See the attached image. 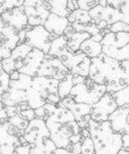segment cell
Returning <instances> with one entry per match:
<instances>
[{
	"mask_svg": "<svg viewBox=\"0 0 129 154\" xmlns=\"http://www.w3.org/2000/svg\"><path fill=\"white\" fill-rule=\"evenodd\" d=\"M10 76H11V80H16V79H18V78H19L20 73L18 72V71H15V72L12 73V74L10 75Z\"/></svg>",
	"mask_w": 129,
	"mask_h": 154,
	"instance_id": "38",
	"label": "cell"
},
{
	"mask_svg": "<svg viewBox=\"0 0 129 154\" xmlns=\"http://www.w3.org/2000/svg\"><path fill=\"white\" fill-rule=\"evenodd\" d=\"M33 77L20 74L19 78L10 82L9 90L2 95V103L5 107L18 106L26 103V93L32 84Z\"/></svg>",
	"mask_w": 129,
	"mask_h": 154,
	"instance_id": "9",
	"label": "cell"
},
{
	"mask_svg": "<svg viewBox=\"0 0 129 154\" xmlns=\"http://www.w3.org/2000/svg\"><path fill=\"white\" fill-rule=\"evenodd\" d=\"M1 17L5 23L15 29L17 32L26 30L28 26V19L23 7H19L4 12L3 14H1Z\"/></svg>",
	"mask_w": 129,
	"mask_h": 154,
	"instance_id": "19",
	"label": "cell"
},
{
	"mask_svg": "<svg viewBox=\"0 0 129 154\" xmlns=\"http://www.w3.org/2000/svg\"><path fill=\"white\" fill-rule=\"evenodd\" d=\"M69 21H68L67 17H61L58 16L56 14H49V16L47 17L46 21L44 22L43 26L51 34H53L54 36L59 37L64 35V32L67 29V26H69Z\"/></svg>",
	"mask_w": 129,
	"mask_h": 154,
	"instance_id": "21",
	"label": "cell"
},
{
	"mask_svg": "<svg viewBox=\"0 0 129 154\" xmlns=\"http://www.w3.org/2000/svg\"><path fill=\"white\" fill-rule=\"evenodd\" d=\"M82 143V149H81V154H95V146L91 140L90 136L82 137L81 139Z\"/></svg>",
	"mask_w": 129,
	"mask_h": 154,
	"instance_id": "32",
	"label": "cell"
},
{
	"mask_svg": "<svg viewBox=\"0 0 129 154\" xmlns=\"http://www.w3.org/2000/svg\"><path fill=\"white\" fill-rule=\"evenodd\" d=\"M31 152V145L25 143V145H20L19 147L16 148L15 154H30Z\"/></svg>",
	"mask_w": 129,
	"mask_h": 154,
	"instance_id": "34",
	"label": "cell"
},
{
	"mask_svg": "<svg viewBox=\"0 0 129 154\" xmlns=\"http://www.w3.org/2000/svg\"><path fill=\"white\" fill-rule=\"evenodd\" d=\"M88 77L113 94L129 86V61H120L102 53L91 59Z\"/></svg>",
	"mask_w": 129,
	"mask_h": 154,
	"instance_id": "2",
	"label": "cell"
},
{
	"mask_svg": "<svg viewBox=\"0 0 129 154\" xmlns=\"http://www.w3.org/2000/svg\"><path fill=\"white\" fill-rule=\"evenodd\" d=\"M33 48L26 43H20L12 51L11 57L1 60L3 70L11 75L15 71H19L23 66V60L25 59L26 55L32 51Z\"/></svg>",
	"mask_w": 129,
	"mask_h": 154,
	"instance_id": "16",
	"label": "cell"
},
{
	"mask_svg": "<svg viewBox=\"0 0 129 154\" xmlns=\"http://www.w3.org/2000/svg\"><path fill=\"white\" fill-rule=\"evenodd\" d=\"M129 114V105H124L119 107L113 113L110 114L108 120L116 132L122 135L129 134V124L127 117Z\"/></svg>",
	"mask_w": 129,
	"mask_h": 154,
	"instance_id": "20",
	"label": "cell"
},
{
	"mask_svg": "<svg viewBox=\"0 0 129 154\" xmlns=\"http://www.w3.org/2000/svg\"><path fill=\"white\" fill-rule=\"evenodd\" d=\"M36 116L44 119L51 140L57 148L69 149L82 139L81 128L74 114L66 108L46 103L35 110Z\"/></svg>",
	"mask_w": 129,
	"mask_h": 154,
	"instance_id": "1",
	"label": "cell"
},
{
	"mask_svg": "<svg viewBox=\"0 0 129 154\" xmlns=\"http://www.w3.org/2000/svg\"><path fill=\"white\" fill-rule=\"evenodd\" d=\"M89 15L92 20V23L97 24L100 21H106L108 26L116 23L118 21H122V13L118 9L107 5V7H101L97 5L95 8L88 11Z\"/></svg>",
	"mask_w": 129,
	"mask_h": 154,
	"instance_id": "17",
	"label": "cell"
},
{
	"mask_svg": "<svg viewBox=\"0 0 129 154\" xmlns=\"http://www.w3.org/2000/svg\"><path fill=\"white\" fill-rule=\"evenodd\" d=\"M69 73V70L62 63L59 58L51 56L49 54H45V57L39 69L37 76L53 78L60 82V80H63Z\"/></svg>",
	"mask_w": 129,
	"mask_h": 154,
	"instance_id": "13",
	"label": "cell"
},
{
	"mask_svg": "<svg viewBox=\"0 0 129 154\" xmlns=\"http://www.w3.org/2000/svg\"><path fill=\"white\" fill-rule=\"evenodd\" d=\"M123 148L129 151V134L123 135Z\"/></svg>",
	"mask_w": 129,
	"mask_h": 154,
	"instance_id": "36",
	"label": "cell"
},
{
	"mask_svg": "<svg viewBox=\"0 0 129 154\" xmlns=\"http://www.w3.org/2000/svg\"><path fill=\"white\" fill-rule=\"evenodd\" d=\"M44 57V52L38 49H32V51L26 55L25 59L23 60V66L18 72L20 74H25L31 77H36Z\"/></svg>",
	"mask_w": 129,
	"mask_h": 154,
	"instance_id": "18",
	"label": "cell"
},
{
	"mask_svg": "<svg viewBox=\"0 0 129 154\" xmlns=\"http://www.w3.org/2000/svg\"><path fill=\"white\" fill-rule=\"evenodd\" d=\"M24 0H0V15L10 10L23 5Z\"/></svg>",
	"mask_w": 129,
	"mask_h": 154,
	"instance_id": "30",
	"label": "cell"
},
{
	"mask_svg": "<svg viewBox=\"0 0 129 154\" xmlns=\"http://www.w3.org/2000/svg\"><path fill=\"white\" fill-rule=\"evenodd\" d=\"M103 47L123 48L129 43V32H109L101 41Z\"/></svg>",
	"mask_w": 129,
	"mask_h": 154,
	"instance_id": "23",
	"label": "cell"
},
{
	"mask_svg": "<svg viewBox=\"0 0 129 154\" xmlns=\"http://www.w3.org/2000/svg\"><path fill=\"white\" fill-rule=\"evenodd\" d=\"M102 50H103L102 43L93 40L91 37L87 39V40H85L80 47V51L83 52L85 55H87L89 58H91V59L95 57H98L99 55H101V54L103 53Z\"/></svg>",
	"mask_w": 129,
	"mask_h": 154,
	"instance_id": "24",
	"label": "cell"
},
{
	"mask_svg": "<svg viewBox=\"0 0 129 154\" xmlns=\"http://www.w3.org/2000/svg\"><path fill=\"white\" fill-rule=\"evenodd\" d=\"M0 154H2V153H1V151H0Z\"/></svg>",
	"mask_w": 129,
	"mask_h": 154,
	"instance_id": "43",
	"label": "cell"
},
{
	"mask_svg": "<svg viewBox=\"0 0 129 154\" xmlns=\"http://www.w3.org/2000/svg\"><path fill=\"white\" fill-rule=\"evenodd\" d=\"M66 39H67V47L70 51L72 52H78L80 51V47L85 40H87L88 38H90V34L86 32H76L72 29V26H68L67 29L64 32Z\"/></svg>",
	"mask_w": 129,
	"mask_h": 154,
	"instance_id": "22",
	"label": "cell"
},
{
	"mask_svg": "<svg viewBox=\"0 0 129 154\" xmlns=\"http://www.w3.org/2000/svg\"><path fill=\"white\" fill-rule=\"evenodd\" d=\"M59 80L47 77H33L32 84L26 93V103L32 109L36 110L46 103L57 105L61 100L58 93Z\"/></svg>",
	"mask_w": 129,
	"mask_h": 154,
	"instance_id": "5",
	"label": "cell"
},
{
	"mask_svg": "<svg viewBox=\"0 0 129 154\" xmlns=\"http://www.w3.org/2000/svg\"><path fill=\"white\" fill-rule=\"evenodd\" d=\"M51 154H72L68 149H64V148H57Z\"/></svg>",
	"mask_w": 129,
	"mask_h": 154,
	"instance_id": "37",
	"label": "cell"
},
{
	"mask_svg": "<svg viewBox=\"0 0 129 154\" xmlns=\"http://www.w3.org/2000/svg\"><path fill=\"white\" fill-rule=\"evenodd\" d=\"M95 2H97V3H99V1H100V0H95Z\"/></svg>",
	"mask_w": 129,
	"mask_h": 154,
	"instance_id": "42",
	"label": "cell"
},
{
	"mask_svg": "<svg viewBox=\"0 0 129 154\" xmlns=\"http://www.w3.org/2000/svg\"><path fill=\"white\" fill-rule=\"evenodd\" d=\"M118 108L119 106L112 94L106 92L98 103L92 105L90 117L97 122H105V120H108L110 114L113 113Z\"/></svg>",
	"mask_w": 129,
	"mask_h": 154,
	"instance_id": "15",
	"label": "cell"
},
{
	"mask_svg": "<svg viewBox=\"0 0 129 154\" xmlns=\"http://www.w3.org/2000/svg\"><path fill=\"white\" fill-rule=\"evenodd\" d=\"M74 82H72V74L69 73L63 80H60L59 86H58V93L61 99H64L69 96L70 91L74 87Z\"/></svg>",
	"mask_w": 129,
	"mask_h": 154,
	"instance_id": "28",
	"label": "cell"
},
{
	"mask_svg": "<svg viewBox=\"0 0 129 154\" xmlns=\"http://www.w3.org/2000/svg\"><path fill=\"white\" fill-rule=\"evenodd\" d=\"M51 14H56L61 17H68L70 14L67 8V0H48Z\"/></svg>",
	"mask_w": 129,
	"mask_h": 154,
	"instance_id": "25",
	"label": "cell"
},
{
	"mask_svg": "<svg viewBox=\"0 0 129 154\" xmlns=\"http://www.w3.org/2000/svg\"><path fill=\"white\" fill-rule=\"evenodd\" d=\"M9 122L14 128L17 129V130L23 135H24V132H25L26 128H28V124H30V122H28V119H25V118L22 117L19 113L9 117Z\"/></svg>",
	"mask_w": 129,
	"mask_h": 154,
	"instance_id": "29",
	"label": "cell"
},
{
	"mask_svg": "<svg viewBox=\"0 0 129 154\" xmlns=\"http://www.w3.org/2000/svg\"><path fill=\"white\" fill-rule=\"evenodd\" d=\"M56 38L53 34L48 32L43 26H33L31 30H26L24 43L32 47L33 49H38L48 54L53 40Z\"/></svg>",
	"mask_w": 129,
	"mask_h": 154,
	"instance_id": "11",
	"label": "cell"
},
{
	"mask_svg": "<svg viewBox=\"0 0 129 154\" xmlns=\"http://www.w3.org/2000/svg\"><path fill=\"white\" fill-rule=\"evenodd\" d=\"M57 107H62L68 109L72 114H74L75 118H76L77 122L79 124V127L82 129L88 128L89 120L91 119L90 113L92 106L86 105V103H80L75 101L72 97H66L64 99H61L59 103H57Z\"/></svg>",
	"mask_w": 129,
	"mask_h": 154,
	"instance_id": "14",
	"label": "cell"
},
{
	"mask_svg": "<svg viewBox=\"0 0 129 154\" xmlns=\"http://www.w3.org/2000/svg\"><path fill=\"white\" fill-rule=\"evenodd\" d=\"M118 154H129V151H127L126 149H124V148H123V149L121 150V151L119 152Z\"/></svg>",
	"mask_w": 129,
	"mask_h": 154,
	"instance_id": "40",
	"label": "cell"
},
{
	"mask_svg": "<svg viewBox=\"0 0 129 154\" xmlns=\"http://www.w3.org/2000/svg\"><path fill=\"white\" fill-rule=\"evenodd\" d=\"M2 101V95H0V103Z\"/></svg>",
	"mask_w": 129,
	"mask_h": 154,
	"instance_id": "41",
	"label": "cell"
},
{
	"mask_svg": "<svg viewBox=\"0 0 129 154\" xmlns=\"http://www.w3.org/2000/svg\"><path fill=\"white\" fill-rule=\"evenodd\" d=\"M87 77L81 76V75L78 74H72V82H74V85H80L83 84V82L86 80Z\"/></svg>",
	"mask_w": 129,
	"mask_h": 154,
	"instance_id": "35",
	"label": "cell"
},
{
	"mask_svg": "<svg viewBox=\"0 0 129 154\" xmlns=\"http://www.w3.org/2000/svg\"><path fill=\"white\" fill-rule=\"evenodd\" d=\"M22 7L31 26H43L51 14L48 0H24Z\"/></svg>",
	"mask_w": 129,
	"mask_h": 154,
	"instance_id": "10",
	"label": "cell"
},
{
	"mask_svg": "<svg viewBox=\"0 0 129 154\" xmlns=\"http://www.w3.org/2000/svg\"><path fill=\"white\" fill-rule=\"evenodd\" d=\"M67 19L69 21V23L77 22V23L87 24L92 22L88 11H84V10H75V11L70 12Z\"/></svg>",
	"mask_w": 129,
	"mask_h": 154,
	"instance_id": "26",
	"label": "cell"
},
{
	"mask_svg": "<svg viewBox=\"0 0 129 154\" xmlns=\"http://www.w3.org/2000/svg\"><path fill=\"white\" fill-rule=\"evenodd\" d=\"M10 82H11V76L3 70L2 63L0 60V95H3L9 90Z\"/></svg>",
	"mask_w": 129,
	"mask_h": 154,
	"instance_id": "31",
	"label": "cell"
},
{
	"mask_svg": "<svg viewBox=\"0 0 129 154\" xmlns=\"http://www.w3.org/2000/svg\"><path fill=\"white\" fill-rule=\"evenodd\" d=\"M110 32L118 33V32H129V24L123 21H118L116 23L111 24L109 28Z\"/></svg>",
	"mask_w": 129,
	"mask_h": 154,
	"instance_id": "33",
	"label": "cell"
},
{
	"mask_svg": "<svg viewBox=\"0 0 129 154\" xmlns=\"http://www.w3.org/2000/svg\"><path fill=\"white\" fill-rule=\"evenodd\" d=\"M48 54L51 56L59 58L72 74L88 77L91 58H89L81 51H78L76 53L70 51L67 47V39L65 35L56 37L54 39Z\"/></svg>",
	"mask_w": 129,
	"mask_h": 154,
	"instance_id": "3",
	"label": "cell"
},
{
	"mask_svg": "<svg viewBox=\"0 0 129 154\" xmlns=\"http://www.w3.org/2000/svg\"><path fill=\"white\" fill-rule=\"evenodd\" d=\"M88 131L95 154H118L123 149V135L112 129L109 120L97 122L90 119Z\"/></svg>",
	"mask_w": 129,
	"mask_h": 154,
	"instance_id": "4",
	"label": "cell"
},
{
	"mask_svg": "<svg viewBox=\"0 0 129 154\" xmlns=\"http://www.w3.org/2000/svg\"><path fill=\"white\" fill-rule=\"evenodd\" d=\"M23 136L31 145L30 154H51L57 149L42 118L36 117L31 120Z\"/></svg>",
	"mask_w": 129,
	"mask_h": 154,
	"instance_id": "6",
	"label": "cell"
},
{
	"mask_svg": "<svg viewBox=\"0 0 129 154\" xmlns=\"http://www.w3.org/2000/svg\"><path fill=\"white\" fill-rule=\"evenodd\" d=\"M98 3L95 0H67V8L70 12L75 10H84L90 11Z\"/></svg>",
	"mask_w": 129,
	"mask_h": 154,
	"instance_id": "27",
	"label": "cell"
},
{
	"mask_svg": "<svg viewBox=\"0 0 129 154\" xmlns=\"http://www.w3.org/2000/svg\"><path fill=\"white\" fill-rule=\"evenodd\" d=\"M23 134L15 129L9 122L7 107L0 103V151L2 154H15V150L21 145L19 137Z\"/></svg>",
	"mask_w": 129,
	"mask_h": 154,
	"instance_id": "7",
	"label": "cell"
},
{
	"mask_svg": "<svg viewBox=\"0 0 129 154\" xmlns=\"http://www.w3.org/2000/svg\"><path fill=\"white\" fill-rule=\"evenodd\" d=\"M98 5H100L101 7H107V0H100Z\"/></svg>",
	"mask_w": 129,
	"mask_h": 154,
	"instance_id": "39",
	"label": "cell"
},
{
	"mask_svg": "<svg viewBox=\"0 0 129 154\" xmlns=\"http://www.w3.org/2000/svg\"><path fill=\"white\" fill-rule=\"evenodd\" d=\"M19 43V32L5 23L0 15V60L11 57L12 51Z\"/></svg>",
	"mask_w": 129,
	"mask_h": 154,
	"instance_id": "12",
	"label": "cell"
},
{
	"mask_svg": "<svg viewBox=\"0 0 129 154\" xmlns=\"http://www.w3.org/2000/svg\"><path fill=\"white\" fill-rule=\"evenodd\" d=\"M106 92L107 91L105 86L95 84L89 77H87L83 84L75 85L72 87L69 97H72L77 103L92 106L98 103Z\"/></svg>",
	"mask_w": 129,
	"mask_h": 154,
	"instance_id": "8",
	"label": "cell"
}]
</instances>
